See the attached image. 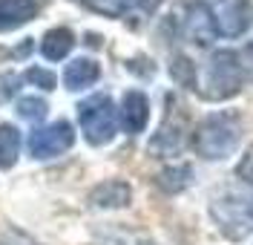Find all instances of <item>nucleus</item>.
<instances>
[{
	"instance_id": "1",
	"label": "nucleus",
	"mask_w": 253,
	"mask_h": 245,
	"mask_svg": "<svg viewBox=\"0 0 253 245\" xmlns=\"http://www.w3.org/2000/svg\"><path fill=\"white\" fill-rule=\"evenodd\" d=\"M239 139H242V115L233 110H221L199 121V127L193 130V150L202 159L221 162L236 150Z\"/></svg>"
},
{
	"instance_id": "2",
	"label": "nucleus",
	"mask_w": 253,
	"mask_h": 245,
	"mask_svg": "<svg viewBox=\"0 0 253 245\" xmlns=\"http://www.w3.org/2000/svg\"><path fill=\"white\" fill-rule=\"evenodd\" d=\"M210 216L230 243H242L253 231V191H221L210 199Z\"/></svg>"
},
{
	"instance_id": "3",
	"label": "nucleus",
	"mask_w": 253,
	"mask_h": 245,
	"mask_svg": "<svg viewBox=\"0 0 253 245\" xmlns=\"http://www.w3.org/2000/svg\"><path fill=\"white\" fill-rule=\"evenodd\" d=\"M245 78H248V69L242 64V55L233 52V49H216V52L210 55L205 90H199V96L205 98V101L233 98L239 90H242Z\"/></svg>"
},
{
	"instance_id": "4",
	"label": "nucleus",
	"mask_w": 253,
	"mask_h": 245,
	"mask_svg": "<svg viewBox=\"0 0 253 245\" xmlns=\"http://www.w3.org/2000/svg\"><path fill=\"white\" fill-rule=\"evenodd\" d=\"M78 124L86 139V145L104 147L110 145L118 133V107L112 104L110 96L95 93L78 104Z\"/></svg>"
},
{
	"instance_id": "5",
	"label": "nucleus",
	"mask_w": 253,
	"mask_h": 245,
	"mask_svg": "<svg viewBox=\"0 0 253 245\" xmlns=\"http://www.w3.org/2000/svg\"><path fill=\"white\" fill-rule=\"evenodd\" d=\"M72 145H75V127L66 118H58V121H49L43 127H38L29 136V156L38 162L58 159L66 150H72Z\"/></svg>"
},
{
	"instance_id": "6",
	"label": "nucleus",
	"mask_w": 253,
	"mask_h": 245,
	"mask_svg": "<svg viewBox=\"0 0 253 245\" xmlns=\"http://www.w3.org/2000/svg\"><path fill=\"white\" fill-rule=\"evenodd\" d=\"M187 145V113L175 104V98H167V113L158 133L150 139V153L153 156H175Z\"/></svg>"
},
{
	"instance_id": "7",
	"label": "nucleus",
	"mask_w": 253,
	"mask_h": 245,
	"mask_svg": "<svg viewBox=\"0 0 253 245\" xmlns=\"http://www.w3.org/2000/svg\"><path fill=\"white\" fill-rule=\"evenodd\" d=\"M181 35L190 38L193 44L207 47L219 38V23H216V12L202 3V0H193L181 9Z\"/></svg>"
},
{
	"instance_id": "8",
	"label": "nucleus",
	"mask_w": 253,
	"mask_h": 245,
	"mask_svg": "<svg viewBox=\"0 0 253 245\" xmlns=\"http://www.w3.org/2000/svg\"><path fill=\"white\" fill-rule=\"evenodd\" d=\"M147 121H150V98L141 90H126L121 98V107H118V124L124 127V133L138 136L144 133Z\"/></svg>"
},
{
	"instance_id": "9",
	"label": "nucleus",
	"mask_w": 253,
	"mask_h": 245,
	"mask_svg": "<svg viewBox=\"0 0 253 245\" xmlns=\"http://www.w3.org/2000/svg\"><path fill=\"white\" fill-rule=\"evenodd\" d=\"M219 35L224 38H239L253 26V0H227V6L216 17Z\"/></svg>"
},
{
	"instance_id": "10",
	"label": "nucleus",
	"mask_w": 253,
	"mask_h": 245,
	"mask_svg": "<svg viewBox=\"0 0 253 245\" xmlns=\"http://www.w3.org/2000/svg\"><path fill=\"white\" fill-rule=\"evenodd\" d=\"M132 202V188L124 179H107L89 191V205L101 211H118Z\"/></svg>"
},
{
	"instance_id": "11",
	"label": "nucleus",
	"mask_w": 253,
	"mask_h": 245,
	"mask_svg": "<svg viewBox=\"0 0 253 245\" xmlns=\"http://www.w3.org/2000/svg\"><path fill=\"white\" fill-rule=\"evenodd\" d=\"M101 81V64L92 58H72L69 64L63 66V87L69 93H81L89 90Z\"/></svg>"
},
{
	"instance_id": "12",
	"label": "nucleus",
	"mask_w": 253,
	"mask_h": 245,
	"mask_svg": "<svg viewBox=\"0 0 253 245\" xmlns=\"http://www.w3.org/2000/svg\"><path fill=\"white\" fill-rule=\"evenodd\" d=\"M38 12H41L38 0H0V35L32 23Z\"/></svg>"
},
{
	"instance_id": "13",
	"label": "nucleus",
	"mask_w": 253,
	"mask_h": 245,
	"mask_svg": "<svg viewBox=\"0 0 253 245\" xmlns=\"http://www.w3.org/2000/svg\"><path fill=\"white\" fill-rule=\"evenodd\" d=\"M41 55L46 58V61H63L72 49H75V32L69 29V26H55V29H49L43 38H41Z\"/></svg>"
},
{
	"instance_id": "14",
	"label": "nucleus",
	"mask_w": 253,
	"mask_h": 245,
	"mask_svg": "<svg viewBox=\"0 0 253 245\" xmlns=\"http://www.w3.org/2000/svg\"><path fill=\"white\" fill-rule=\"evenodd\" d=\"M20 156V133L15 124H0V170H12Z\"/></svg>"
},
{
	"instance_id": "15",
	"label": "nucleus",
	"mask_w": 253,
	"mask_h": 245,
	"mask_svg": "<svg viewBox=\"0 0 253 245\" xmlns=\"http://www.w3.org/2000/svg\"><path fill=\"white\" fill-rule=\"evenodd\" d=\"M190 176H193V167L190 164H175V167H164L156 176V185L164 191V194H181L190 185Z\"/></svg>"
},
{
	"instance_id": "16",
	"label": "nucleus",
	"mask_w": 253,
	"mask_h": 245,
	"mask_svg": "<svg viewBox=\"0 0 253 245\" xmlns=\"http://www.w3.org/2000/svg\"><path fill=\"white\" fill-rule=\"evenodd\" d=\"M15 113L23 118V121H32V124H38V121H43L49 113V104L43 101L41 96H20L15 101Z\"/></svg>"
},
{
	"instance_id": "17",
	"label": "nucleus",
	"mask_w": 253,
	"mask_h": 245,
	"mask_svg": "<svg viewBox=\"0 0 253 245\" xmlns=\"http://www.w3.org/2000/svg\"><path fill=\"white\" fill-rule=\"evenodd\" d=\"M164 0H115L118 17H150Z\"/></svg>"
},
{
	"instance_id": "18",
	"label": "nucleus",
	"mask_w": 253,
	"mask_h": 245,
	"mask_svg": "<svg viewBox=\"0 0 253 245\" xmlns=\"http://www.w3.org/2000/svg\"><path fill=\"white\" fill-rule=\"evenodd\" d=\"M170 75H173L175 84L193 90L196 87V66L190 61L187 55H173V64H170Z\"/></svg>"
},
{
	"instance_id": "19",
	"label": "nucleus",
	"mask_w": 253,
	"mask_h": 245,
	"mask_svg": "<svg viewBox=\"0 0 253 245\" xmlns=\"http://www.w3.org/2000/svg\"><path fill=\"white\" fill-rule=\"evenodd\" d=\"M23 81L32 84V87H41L43 93H52V90H55V84H58V78H55V72H52V69H43V66H29V69L23 72Z\"/></svg>"
},
{
	"instance_id": "20",
	"label": "nucleus",
	"mask_w": 253,
	"mask_h": 245,
	"mask_svg": "<svg viewBox=\"0 0 253 245\" xmlns=\"http://www.w3.org/2000/svg\"><path fill=\"white\" fill-rule=\"evenodd\" d=\"M0 245H43V243H38V240H35L32 234H26V231L3 225V228H0Z\"/></svg>"
},
{
	"instance_id": "21",
	"label": "nucleus",
	"mask_w": 253,
	"mask_h": 245,
	"mask_svg": "<svg viewBox=\"0 0 253 245\" xmlns=\"http://www.w3.org/2000/svg\"><path fill=\"white\" fill-rule=\"evenodd\" d=\"M72 3H78V6L89 9V12H95V15L118 17V12H115V0H72Z\"/></svg>"
},
{
	"instance_id": "22",
	"label": "nucleus",
	"mask_w": 253,
	"mask_h": 245,
	"mask_svg": "<svg viewBox=\"0 0 253 245\" xmlns=\"http://www.w3.org/2000/svg\"><path fill=\"white\" fill-rule=\"evenodd\" d=\"M236 176L245 185H253V145L245 150V156H242V162H239V167H236Z\"/></svg>"
},
{
	"instance_id": "23",
	"label": "nucleus",
	"mask_w": 253,
	"mask_h": 245,
	"mask_svg": "<svg viewBox=\"0 0 253 245\" xmlns=\"http://www.w3.org/2000/svg\"><path fill=\"white\" fill-rule=\"evenodd\" d=\"M129 245H161V243H156V240H150V237H138V240H132Z\"/></svg>"
}]
</instances>
